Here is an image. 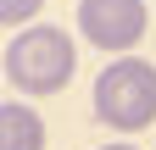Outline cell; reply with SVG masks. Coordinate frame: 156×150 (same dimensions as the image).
<instances>
[{
    "instance_id": "obj_1",
    "label": "cell",
    "mask_w": 156,
    "mask_h": 150,
    "mask_svg": "<svg viewBox=\"0 0 156 150\" xmlns=\"http://www.w3.org/2000/svg\"><path fill=\"white\" fill-rule=\"evenodd\" d=\"M78 67V45L62 22H28L6 45V78L17 95H56Z\"/></svg>"
},
{
    "instance_id": "obj_2",
    "label": "cell",
    "mask_w": 156,
    "mask_h": 150,
    "mask_svg": "<svg viewBox=\"0 0 156 150\" xmlns=\"http://www.w3.org/2000/svg\"><path fill=\"white\" fill-rule=\"evenodd\" d=\"M95 117L117 134H140L156 122V67L140 56H117L95 78Z\"/></svg>"
},
{
    "instance_id": "obj_3",
    "label": "cell",
    "mask_w": 156,
    "mask_h": 150,
    "mask_svg": "<svg viewBox=\"0 0 156 150\" xmlns=\"http://www.w3.org/2000/svg\"><path fill=\"white\" fill-rule=\"evenodd\" d=\"M145 0H78V33L95 50H134L145 39Z\"/></svg>"
},
{
    "instance_id": "obj_4",
    "label": "cell",
    "mask_w": 156,
    "mask_h": 150,
    "mask_svg": "<svg viewBox=\"0 0 156 150\" xmlns=\"http://www.w3.org/2000/svg\"><path fill=\"white\" fill-rule=\"evenodd\" d=\"M0 150H45V122L28 100H0Z\"/></svg>"
},
{
    "instance_id": "obj_5",
    "label": "cell",
    "mask_w": 156,
    "mask_h": 150,
    "mask_svg": "<svg viewBox=\"0 0 156 150\" xmlns=\"http://www.w3.org/2000/svg\"><path fill=\"white\" fill-rule=\"evenodd\" d=\"M39 6H45V0H0V28H17V22H28Z\"/></svg>"
},
{
    "instance_id": "obj_6",
    "label": "cell",
    "mask_w": 156,
    "mask_h": 150,
    "mask_svg": "<svg viewBox=\"0 0 156 150\" xmlns=\"http://www.w3.org/2000/svg\"><path fill=\"white\" fill-rule=\"evenodd\" d=\"M106 150H134V145H106Z\"/></svg>"
}]
</instances>
